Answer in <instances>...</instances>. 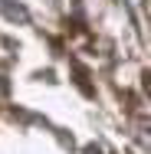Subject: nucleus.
I'll list each match as a JSON object with an SVG mask.
<instances>
[{"mask_svg": "<svg viewBox=\"0 0 151 154\" xmlns=\"http://www.w3.org/2000/svg\"><path fill=\"white\" fill-rule=\"evenodd\" d=\"M3 13H7V20H30V13L13 0H3Z\"/></svg>", "mask_w": 151, "mask_h": 154, "instance_id": "f257e3e1", "label": "nucleus"}]
</instances>
